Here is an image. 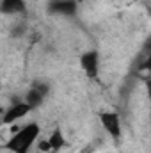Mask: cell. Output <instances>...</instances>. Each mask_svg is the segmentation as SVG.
<instances>
[{
	"mask_svg": "<svg viewBox=\"0 0 151 153\" xmlns=\"http://www.w3.org/2000/svg\"><path fill=\"white\" fill-rule=\"evenodd\" d=\"M48 93H50V87H48L46 84H43V82H38V84H34V85L27 91L23 102L30 107V111H34L36 107H39V105L44 102V98L48 96Z\"/></svg>",
	"mask_w": 151,
	"mask_h": 153,
	"instance_id": "5",
	"label": "cell"
},
{
	"mask_svg": "<svg viewBox=\"0 0 151 153\" xmlns=\"http://www.w3.org/2000/svg\"><path fill=\"white\" fill-rule=\"evenodd\" d=\"M25 9V2L23 0H0V13L2 14H20Z\"/></svg>",
	"mask_w": 151,
	"mask_h": 153,
	"instance_id": "7",
	"label": "cell"
},
{
	"mask_svg": "<svg viewBox=\"0 0 151 153\" xmlns=\"http://www.w3.org/2000/svg\"><path fill=\"white\" fill-rule=\"evenodd\" d=\"M4 126V121H2V116H0V128Z\"/></svg>",
	"mask_w": 151,
	"mask_h": 153,
	"instance_id": "9",
	"label": "cell"
},
{
	"mask_svg": "<svg viewBox=\"0 0 151 153\" xmlns=\"http://www.w3.org/2000/svg\"><path fill=\"white\" fill-rule=\"evenodd\" d=\"M30 112H32L30 107L23 100H18V102H14L13 105H9L5 109V112L2 114V121H4V125H13V123H16L20 119L27 117Z\"/></svg>",
	"mask_w": 151,
	"mask_h": 153,
	"instance_id": "3",
	"label": "cell"
},
{
	"mask_svg": "<svg viewBox=\"0 0 151 153\" xmlns=\"http://www.w3.org/2000/svg\"><path fill=\"white\" fill-rule=\"evenodd\" d=\"M46 143H48V148L50 152H61L64 146H66V139L62 135V132L59 128H55L48 137H46Z\"/></svg>",
	"mask_w": 151,
	"mask_h": 153,
	"instance_id": "8",
	"label": "cell"
},
{
	"mask_svg": "<svg viewBox=\"0 0 151 153\" xmlns=\"http://www.w3.org/2000/svg\"><path fill=\"white\" fill-rule=\"evenodd\" d=\"M100 123L103 126V130L112 137L114 141H119L123 135V125H121V117L114 111H105L100 114Z\"/></svg>",
	"mask_w": 151,
	"mask_h": 153,
	"instance_id": "2",
	"label": "cell"
},
{
	"mask_svg": "<svg viewBox=\"0 0 151 153\" xmlns=\"http://www.w3.org/2000/svg\"><path fill=\"white\" fill-rule=\"evenodd\" d=\"M39 134H41V126L38 123L34 121L27 123L9 137V141L5 143V150L11 153H29L38 143Z\"/></svg>",
	"mask_w": 151,
	"mask_h": 153,
	"instance_id": "1",
	"label": "cell"
},
{
	"mask_svg": "<svg viewBox=\"0 0 151 153\" xmlns=\"http://www.w3.org/2000/svg\"><path fill=\"white\" fill-rule=\"evenodd\" d=\"M80 68L89 78H96L100 71V53L96 50H87L80 55Z\"/></svg>",
	"mask_w": 151,
	"mask_h": 153,
	"instance_id": "4",
	"label": "cell"
},
{
	"mask_svg": "<svg viewBox=\"0 0 151 153\" xmlns=\"http://www.w3.org/2000/svg\"><path fill=\"white\" fill-rule=\"evenodd\" d=\"M76 0H52L50 2V13L61 14V16H73L76 13Z\"/></svg>",
	"mask_w": 151,
	"mask_h": 153,
	"instance_id": "6",
	"label": "cell"
}]
</instances>
